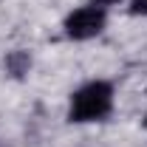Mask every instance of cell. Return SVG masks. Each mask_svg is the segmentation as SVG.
<instances>
[{
	"label": "cell",
	"instance_id": "cell-1",
	"mask_svg": "<svg viewBox=\"0 0 147 147\" xmlns=\"http://www.w3.org/2000/svg\"><path fill=\"white\" fill-rule=\"evenodd\" d=\"M110 110H113V85L105 79H91L71 93L68 119L76 125H91L108 119Z\"/></svg>",
	"mask_w": 147,
	"mask_h": 147
},
{
	"label": "cell",
	"instance_id": "cell-2",
	"mask_svg": "<svg viewBox=\"0 0 147 147\" xmlns=\"http://www.w3.org/2000/svg\"><path fill=\"white\" fill-rule=\"evenodd\" d=\"M105 26H108V9H99V6H93V3H85V6L74 9L71 14L65 17L62 31H65V37L74 40V42H85V40L99 37L105 31Z\"/></svg>",
	"mask_w": 147,
	"mask_h": 147
},
{
	"label": "cell",
	"instance_id": "cell-3",
	"mask_svg": "<svg viewBox=\"0 0 147 147\" xmlns=\"http://www.w3.org/2000/svg\"><path fill=\"white\" fill-rule=\"evenodd\" d=\"M6 68H9V74H14V76H23V74H28V68H31V57L26 54V51H11V54L6 57Z\"/></svg>",
	"mask_w": 147,
	"mask_h": 147
},
{
	"label": "cell",
	"instance_id": "cell-4",
	"mask_svg": "<svg viewBox=\"0 0 147 147\" xmlns=\"http://www.w3.org/2000/svg\"><path fill=\"white\" fill-rule=\"evenodd\" d=\"M127 11L133 17H147V0H130Z\"/></svg>",
	"mask_w": 147,
	"mask_h": 147
},
{
	"label": "cell",
	"instance_id": "cell-5",
	"mask_svg": "<svg viewBox=\"0 0 147 147\" xmlns=\"http://www.w3.org/2000/svg\"><path fill=\"white\" fill-rule=\"evenodd\" d=\"M93 6H99V9H110V6H119V3H125V0H88Z\"/></svg>",
	"mask_w": 147,
	"mask_h": 147
},
{
	"label": "cell",
	"instance_id": "cell-6",
	"mask_svg": "<svg viewBox=\"0 0 147 147\" xmlns=\"http://www.w3.org/2000/svg\"><path fill=\"white\" fill-rule=\"evenodd\" d=\"M144 127H147V116H144Z\"/></svg>",
	"mask_w": 147,
	"mask_h": 147
}]
</instances>
